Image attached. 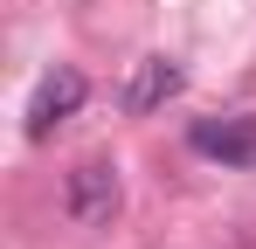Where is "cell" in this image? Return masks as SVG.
<instances>
[{"label": "cell", "instance_id": "obj_1", "mask_svg": "<svg viewBox=\"0 0 256 249\" xmlns=\"http://www.w3.org/2000/svg\"><path fill=\"white\" fill-rule=\"evenodd\" d=\"M125 201V187H118V166L111 160H76L70 166V180H62V214L76 222V228H104L111 214Z\"/></svg>", "mask_w": 256, "mask_h": 249}, {"label": "cell", "instance_id": "obj_2", "mask_svg": "<svg viewBox=\"0 0 256 249\" xmlns=\"http://www.w3.org/2000/svg\"><path fill=\"white\" fill-rule=\"evenodd\" d=\"M84 70H48L42 83H35V97H28V138H48L56 124H70L76 111H84Z\"/></svg>", "mask_w": 256, "mask_h": 249}, {"label": "cell", "instance_id": "obj_3", "mask_svg": "<svg viewBox=\"0 0 256 249\" xmlns=\"http://www.w3.org/2000/svg\"><path fill=\"white\" fill-rule=\"evenodd\" d=\"M194 152L222 166H256V118H194Z\"/></svg>", "mask_w": 256, "mask_h": 249}, {"label": "cell", "instance_id": "obj_4", "mask_svg": "<svg viewBox=\"0 0 256 249\" xmlns=\"http://www.w3.org/2000/svg\"><path fill=\"white\" fill-rule=\"evenodd\" d=\"M166 97H180V62H166V56H146V62H132V83H125V97H118L132 118L160 111Z\"/></svg>", "mask_w": 256, "mask_h": 249}]
</instances>
